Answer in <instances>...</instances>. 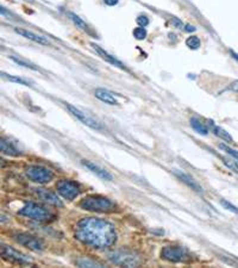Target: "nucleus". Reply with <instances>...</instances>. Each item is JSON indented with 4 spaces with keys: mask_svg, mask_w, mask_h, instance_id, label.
I'll list each match as a JSON object with an SVG mask.
<instances>
[{
    "mask_svg": "<svg viewBox=\"0 0 238 268\" xmlns=\"http://www.w3.org/2000/svg\"><path fill=\"white\" fill-rule=\"evenodd\" d=\"M75 237L83 245L105 249L116 242L117 231L114 225L110 222L95 217H88L81 219L77 224Z\"/></svg>",
    "mask_w": 238,
    "mask_h": 268,
    "instance_id": "f257e3e1",
    "label": "nucleus"
},
{
    "mask_svg": "<svg viewBox=\"0 0 238 268\" xmlns=\"http://www.w3.org/2000/svg\"><path fill=\"white\" fill-rule=\"evenodd\" d=\"M108 260L120 268H140L143 265V258L131 249H117L107 255Z\"/></svg>",
    "mask_w": 238,
    "mask_h": 268,
    "instance_id": "f03ea898",
    "label": "nucleus"
},
{
    "mask_svg": "<svg viewBox=\"0 0 238 268\" xmlns=\"http://www.w3.org/2000/svg\"><path fill=\"white\" fill-rule=\"evenodd\" d=\"M80 206L92 212H111L116 209V204L102 195H87L80 201Z\"/></svg>",
    "mask_w": 238,
    "mask_h": 268,
    "instance_id": "7ed1b4c3",
    "label": "nucleus"
},
{
    "mask_svg": "<svg viewBox=\"0 0 238 268\" xmlns=\"http://www.w3.org/2000/svg\"><path fill=\"white\" fill-rule=\"evenodd\" d=\"M19 213L22 216H25L37 222H49L54 218L53 213L47 207L38 205L36 203H26Z\"/></svg>",
    "mask_w": 238,
    "mask_h": 268,
    "instance_id": "20e7f679",
    "label": "nucleus"
},
{
    "mask_svg": "<svg viewBox=\"0 0 238 268\" xmlns=\"http://www.w3.org/2000/svg\"><path fill=\"white\" fill-rule=\"evenodd\" d=\"M161 258L169 263H189L192 255L188 249L181 246H167L162 248Z\"/></svg>",
    "mask_w": 238,
    "mask_h": 268,
    "instance_id": "39448f33",
    "label": "nucleus"
},
{
    "mask_svg": "<svg viewBox=\"0 0 238 268\" xmlns=\"http://www.w3.org/2000/svg\"><path fill=\"white\" fill-rule=\"evenodd\" d=\"M25 174L31 181L37 183L50 182L54 178L53 172L49 168L43 167V166H30L26 168Z\"/></svg>",
    "mask_w": 238,
    "mask_h": 268,
    "instance_id": "423d86ee",
    "label": "nucleus"
},
{
    "mask_svg": "<svg viewBox=\"0 0 238 268\" xmlns=\"http://www.w3.org/2000/svg\"><path fill=\"white\" fill-rule=\"evenodd\" d=\"M56 187L59 194L67 200H73L81 193L79 183L72 181V180H61L57 182Z\"/></svg>",
    "mask_w": 238,
    "mask_h": 268,
    "instance_id": "0eeeda50",
    "label": "nucleus"
},
{
    "mask_svg": "<svg viewBox=\"0 0 238 268\" xmlns=\"http://www.w3.org/2000/svg\"><path fill=\"white\" fill-rule=\"evenodd\" d=\"M66 106H67L69 112L73 114L78 120H80L82 124L87 125L91 129H94V130H102V129H104V126L101 125L100 122H98V120H96L95 118H93V117L89 116V114H87L86 112H83V111H81L80 108L75 107L71 104H67Z\"/></svg>",
    "mask_w": 238,
    "mask_h": 268,
    "instance_id": "6e6552de",
    "label": "nucleus"
},
{
    "mask_svg": "<svg viewBox=\"0 0 238 268\" xmlns=\"http://www.w3.org/2000/svg\"><path fill=\"white\" fill-rule=\"evenodd\" d=\"M13 237L18 243H20V245L25 247V248L31 249V251L42 252L44 249L43 242H42V241L38 239V237H36L31 234L16 233L13 235Z\"/></svg>",
    "mask_w": 238,
    "mask_h": 268,
    "instance_id": "1a4fd4ad",
    "label": "nucleus"
},
{
    "mask_svg": "<svg viewBox=\"0 0 238 268\" xmlns=\"http://www.w3.org/2000/svg\"><path fill=\"white\" fill-rule=\"evenodd\" d=\"M1 257L2 259H5V260L11 261V263H16L20 265L31 264V259L8 246H4V245L1 246Z\"/></svg>",
    "mask_w": 238,
    "mask_h": 268,
    "instance_id": "9d476101",
    "label": "nucleus"
},
{
    "mask_svg": "<svg viewBox=\"0 0 238 268\" xmlns=\"http://www.w3.org/2000/svg\"><path fill=\"white\" fill-rule=\"evenodd\" d=\"M36 194L38 195V198H41L44 203L49 204V205L53 206H62V200L60 199L59 195L53 193V192L49 191L47 188H37L35 189Z\"/></svg>",
    "mask_w": 238,
    "mask_h": 268,
    "instance_id": "9b49d317",
    "label": "nucleus"
},
{
    "mask_svg": "<svg viewBox=\"0 0 238 268\" xmlns=\"http://www.w3.org/2000/svg\"><path fill=\"white\" fill-rule=\"evenodd\" d=\"M14 31H16L18 35L23 36V37L28 38V40L32 42H36V43H38V44H42V46H50L49 40H47L44 36L37 35V34H35V32L29 31V30L23 29V28H16L14 29Z\"/></svg>",
    "mask_w": 238,
    "mask_h": 268,
    "instance_id": "f8f14e48",
    "label": "nucleus"
},
{
    "mask_svg": "<svg viewBox=\"0 0 238 268\" xmlns=\"http://www.w3.org/2000/svg\"><path fill=\"white\" fill-rule=\"evenodd\" d=\"M82 165L85 166L87 170H89L92 173H94L96 177L101 178V179H104V180H112V176H111L107 171H105L104 168L99 167L98 165L93 164V162L91 161H86V160L82 161Z\"/></svg>",
    "mask_w": 238,
    "mask_h": 268,
    "instance_id": "ddd939ff",
    "label": "nucleus"
},
{
    "mask_svg": "<svg viewBox=\"0 0 238 268\" xmlns=\"http://www.w3.org/2000/svg\"><path fill=\"white\" fill-rule=\"evenodd\" d=\"M174 174H175V176L179 178V179L181 180L183 183H186V185H187L188 187H191L193 191L198 192V193H201V192H203V188H201V186L199 185V183L195 181V180L193 179L191 176H188V174L183 173V172H180V171H175V172H174Z\"/></svg>",
    "mask_w": 238,
    "mask_h": 268,
    "instance_id": "4468645a",
    "label": "nucleus"
},
{
    "mask_svg": "<svg viewBox=\"0 0 238 268\" xmlns=\"http://www.w3.org/2000/svg\"><path fill=\"white\" fill-rule=\"evenodd\" d=\"M92 47H93V49H94L95 52L98 53V55H99V56H101L104 60H106L107 62L112 63L113 66H116V67H118V68H120V69H123V71H126L125 66L123 65V63L120 62L119 60H117L116 57L112 56V55H110V54H108L107 52H105V50L102 49V48L99 47L98 44H92Z\"/></svg>",
    "mask_w": 238,
    "mask_h": 268,
    "instance_id": "2eb2a0df",
    "label": "nucleus"
},
{
    "mask_svg": "<svg viewBox=\"0 0 238 268\" xmlns=\"http://www.w3.org/2000/svg\"><path fill=\"white\" fill-rule=\"evenodd\" d=\"M75 265L78 268H107L105 265L99 263V261L91 259L88 257H80L77 258L75 260Z\"/></svg>",
    "mask_w": 238,
    "mask_h": 268,
    "instance_id": "dca6fc26",
    "label": "nucleus"
},
{
    "mask_svg": "<svg viewBox=\"0 0 238 268\" xmlns=\"http://www.w3.org/2000/svg\"><path fill=\"white\" fill-rule=\"evenodd\" d=\"M94 94L99 100L104 101V103H106V104H110V105L118 104V100H117L116 97L112 94V92L107 91V89H96Z\"/></svg>",
    "mask_w": 238,
    "mask_h": 268,
    "instance_id": "f3484780",
    "label": "nucleus"
},
{
    "mask_svg": "<svg viewBox=\"0 0 238 268\" xmlns=\"http://www.w3.org/2000/svg\"><path fill=\"white\" fill-rule=\"evenodd\" d=\"M0 149L1 153L8 156H19L20 152L18 150L16 147L12 144L10 141H7L6 138H1V142H0Z\"/></svg>",
    "mask_w": 238,
    "mask_h": 268,
    "instance_id": "a211bd4d",
    "label": "nucleus"
},
{
    "mask_svg": "<svg viewBox=\"0 0 238 268\" xmlns=\"http://www.w3.org/2000/svg\"><path fill=\"white\" fill-rule=\"evenodd\" d=\"M189 122H191L192 128L194 129V131H197L198 134L204 135V136L209 134V128H207V125L205 124L204 122H201L200 119L197 118V117H192Z\"/></svg>",
    "mask_w": 238,
    "mask_h": 268,
    "instance_id": "6ab92c4d",
    "label": "nucleus"
},
{
    "mask_svg": "<svg viewBox=\"0 0 238 268\" xmlns=\"http://www.w3.org/2000/svg\"><path fill=\"white\" fill-rule=\"evenodd\" d=\"M210 124H211V129H212L213 134H215L216 136H218L219 138H222V140L227 141V142H229V143L233 142V141H234L233 137H231V135L229 134L227 130H224V129L221 128V126L215 125L212 122H211Z\"/></svg>",
    "mask_w": 238,
    "mask_h": 268,
    "instance_id": "aec40b11",
    "label": "nucleus"
},
{
    "mask_svg": "<svg viewBox=\"0 0 238 268\" xmlns=\"http://www.w3.org/2000/svg\"><path fill=\"white\" fill-rule=\"evenodd\" d=\"M68 17H69V19L72 20V22H73L75 25L78 26V28L82 30V31H85V32H89V26L87 25V23L86 22H83L82 19H81V18L78 16V14H75L73 13V12H68Z\"/></svg>",
    "mask_w": 238,
    "mask_h": 268,
    "instance_id": "412c9836",
    "label": "nucleus"
},
{
    "mask_svg": "<svg viewBox=\"0 0 238 268\" xmlns=\"http://www.w3.org/2000/svg\"><path fill=\"white\" fill-rule=\"evenodd\" d=\"M11 60H12V61H13V62H16L17 65L22 66V67H25V68L31 69V71H36V72L38 71V68L36 67V66L34 65V63L25 61V60L20 59V57H17V56H11Z\"/></svg>",
    "mask_w": 238,
    "mask_h": 268,
    "instance_id": "4be33fe9",
    "label": "nucleus"
},
{
    "mask_svg": "<svg viewBox=\"0 0 238 268\" xmlns=\"http://www.w3.org/2000/svg\"><path fill=\"white\" fill-rule=\"evenodd\" d=\"M222 160L228 168H230L231 171H234L235 173L238 174V160L234 158H223Z\"/></svg>",
    "mask_w": 238,
    "mask_h": 268,
    "instance_id": "5701e85b",
    "label": "nucleus"
},
{
    "mask_svg": "<svg viewBox=\"0 0 238 268\" xmlns=\"http://www.w3.org/2000/svg\"><path fill=\"white\" fill-rule=\"evenodd\" d=\"M186 44H187L188 48L191 49H199L201 46V42L199 40L198 36H189V37L186 40Z\"/></svg>",
    "mask_w": 238,
    "mask_h": 268,
    "instance_id": "b1692460",
    "label": "nucleus"
},
{
    "mask_svg": "<svg viewBox=\"0 0 238 268\" xmlns=\"http://www.w3.org/2000/svg\"><path fill=\"white\" fill-rule=\"evenodd\" d=\"M1 77H2V78H5V79H6V80H8V81H13V83L19 84V85L30 86V84L28 83V81H26V80H24V79H22V78L13 77V75H7V74H5V73H2V74H1Z\"/></svg>",
    "mask_w": 238,
    "mask_h": 268,
    "instance_id": "393cba45",
    "label": "nucleus"
},
{
    "mask_svg": "<svg viewBox=\"0 0 238 268\" xmlns=\"http://www.w3.org/2000/svg\"><path fill=\"white\" fill-rule=\"evenodd\" d=\"M219 148H221L222 150H224L225 153H228V154L230 155L231 158H234V159H236V160H238V152H237V150L230 148V147H228L227 144H219Z\"/></svg>",
    "mask_w": 238,
    "mask_h": 268,
    "instance_id": "a878e982",
    "label": "nucleus"
},
{
    "mask_svg": "<svg viewBox=\"0 0 238 268\" xmlns=\"http://www.w3.org/2000/svg\"><path fill=\"white\" fill-rule=\"evenodd\" d=\"M134 36L137 40H144L147 37V30L142 28V26H138L134 30Z\"/></svg>",
    "mask_w": 238,
    "mask_h": 268,
    "instance_id": "bb28decb",
    "label": "nucleus"
},
{
    "mask_svg": "<svg viewBox=\"0 0 238 268\" xmlns=\"http://www.w3.org/2000/svg\"><path fill=\"white\" fill-rule=\"evenodd\" d=\"M221 204H222V206L224 207V209H227V210H229V211H231V212H234V213H236V215H238V209H237V207L235 205H233L231 203H229L228 200L222 199Z\"/></svg>",
    "mask_w": 238,
    "mask_h": 268,
    "instance_id": "cd10ccee",
    "label": "nucleus"
},
{
    "mask_svg": "<svg viewBox=\"0 0 238 268\" xmlns=\"http://www.w3.org/2000/svg\"><path fill=\"white\" fill-rule=\"evenodd\" d=\"M136 22H137L138 25L144 28V26H147L148 24H149V19H148V17H146V16H140L136 19Z\"/></svg>",
    "mask_w": 238,
    "mask_h": 268,
    "instance_id": "c85d7f7f",
    "label": "nucleus"
},
{
    "mask_svg": "<svg viewBox=\"0 0 238 268\" xmlns=\"http://www.w3.org/2000/svg\"><path fill=\"white\" fill-rule=\"evenodd\" d=\"M171 23H173L174 25L176 26V28H179V29H185V25H183V23L181 22V20L177 19V18H173V19H171Z\"/></svg>",
    "mask_w": 238,
    "mask_h": 268,
    "instance_id": "c756f323",
    "label": "nucleus"
},
{
    "mask_svg": "<svg viewBox=\"0 0 238 268\" xmlns=\"http://www.w3.org/2000/svg\"><path fill=\"white\" fill-rule=\"evenodd\" d=\"M104 2L108 6H114L118 4V0H104Z\"/></svg>",
    "mask_w": 238,
    "mask_h": 268,
    "instance_id": "7c9ffc66",
    "label": "nucleus"
},
{
    "mask_svg": "<svg viewBox=\"0 0 238 268\" xmlns=\"http://www.w3.org/2000/svg\"><path fill=\"white\" fill-rule=\"evenodd\" d=\"M185 30H186V31H188V32H191V31L193 32V31H195V28L193 25H186Z\"/></svg>",
    "mask_w": 238,
    "mask_h": 268,
    "instance_id": "2f4dec72",
    "label": "nucleus"
},
{
    "mask_svg": "<svg viewBox=\"0 0 238 268\" xmlns=\"http://www.w3.org/2000/svg\"><path fill=\"white\" fill-rule=\"evenodd\" d=\"M231 54H233V56H234L235 59H236L237 61H238V55H237V54H236V53H234V52H231Z\"/></svg>",
    "mask_w": 238,
    "mask_h": 268,
    "instance_id": "473e14b6",
    "label": "nucleus"
}]
</instances>
